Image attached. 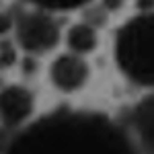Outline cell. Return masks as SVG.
<instances>
[{
  "instance_id": "cell-11",
  "label": "cell",
  "mask_w": 154,
  "mask_h": 154,
  "mask_svg": "<svg viewBox=\"0 0 154 154\" xmlns=\"http://www.w3.org/2000/svg\"><path fill=\"white\" fill-rule=\"evenodd\" d=\"M107 8L101 4V6H95L93 11L86 14V23H91V25H95V27H99V25H103L105 23V17H107Z\"/></svg>"
},
{
  "instance_id": "cell-3",
  "label": "cell",
  "mask_w": 154,
  "mask_h": 154,
  "mask_svg": "<svg viewBox=\"0 0 154 154\" xmlns=\"http://www.w3.org/2000/svg\"><path fill=\"white\" fill-rule=\"evenodd\" d=\"M49 12L51 11L37 8L17 14L14 23L17 41L29 56L48 54L60 43V25Z\"/></svg>"
},
{
  "instance_id": "cell-7",
  "label": "cell",
  "mask_w": 154,
  "mask_h": 154,
  "mask_svg": "<svg viewBox=\"0 0 154 154\" xmlns=\"http://www.w3.org/2000/svg\"><path fill=\"white\" fill-rule=\"evenodd\" d=\"M99 45V35H97V27L91 23H78L70 27L68 31V48L74 54H88Z\"/></svg>"
},
{
  "instance_id": "cell-8",
  "label": "cell",
  "mask_w": 154,
  "mask_h": 154,
  "mask_svg": "<svg viewBox=\"0 0 154 154\" xmlns=\"http://www.w3.org/2000/svg\"><path fill=\"white\" fill-rule=\"evenodd\" d=\"M29 2L45 11H74V8L86 6L93 0H29Z\"/></svg>"
},
{
  "instance_id": "cell-13",
  "label": "cell",
  "mask_w": 154,
  "mask_h": 154,
  "mask_svg": "<svg viewBox=\"0 0 154 154\" xmlns=\"http://www.w3.org/2000/svg\"><path fill=\"white\" fill-rule=\"evenodd\" d=\"M123 2H125V0H103V6L111 12V11H119V8L123 6Z\"/></svg>"
},
{
  "instance_id": "cell-10",
  "label": "cell",
  "mask_w": 154,
  "mask_h": 154,
  "mask_svg": "<svg viewBox=\"0 0 154 154\" xmlns=\"http://www.w3.org/2000/svg\"><path fill=\"white\" fill-rule=\"evenodd\" d=\"M14 138H17L14 128H8V125L2 123V128H0V154H6L8 150H11Z\"/></svg>"
},
{
  "instance_id": "cell-5",
  "label": "cell",
  "mask_w": 154,
  "mask_h": 154,
  "mask_svg": "<svg viewBox=\"0 0 154 154\" xmlns=\"http://www.w3.org/2000/svg\"><path fill=\"white\" fill-rule=\"evenodd\" d=\"M49 76L54 86L62 93H74L80 91L88 80V64L80 58V54H64L54 60Z\"/></svg>"
},
{
  "instance_id": "cell-1",
  "label": "cell",
  "mask_w": 154,
  "mask_h": 154,
  "mask_svg": "<svg viewBox=\"0 0 154 154\" xmlns=\"http://www.w3.org/2000/svg\"><path fill=\"white\" fill-rule=\"evenodd\" d=\"M6 154H142L130 130L107 115L62 109L17 131Z\"/></svg>"
},
{
  "instance_id": "cell-9",
  "label": "cell",
  "mask_w": 154,
  "mask_h": 154,
  "mask_svg": "<svg viewBox=\"0 0 154 154\" xmlns=\"http://www.w3.org/2000/svg\"><path fill=\"white\" fill-rule=\"evenodd\" d=\"M17 62V51L11 41H0V70L11 68Z\"/></svg>"
},
{
  "instance_id": "cell-12",
  "label": "cell",
  "mask_w": 154,
  "mask_h": 154,
  "mask_svg": "<svg viewBox=\"0 0 154 154\" xmlns=\"http://www.w3.org/2000/svg\"><path fill=\"white\" fill-rule=\"evenodd\" d=\"M17 23V17L12 12H0V35H6Z\"/></svg>"
},
{
  "instance_id": "cell-4",
  "label": "cell",
  "mask_w": 154,
  "mask_h": 154,
  "mask_svg": "<svg viewBox=\"0 0 154 154\" xmlns=\"http://www.w3.org/2000/svg\"><path fill=\"white\" fill-rule=\"evenodd\" d=\"M35 99L33 93L25 86L12 84L0 91V121L8 128H21L33 115Z\"/></svg>"
},
{
  "instance_id": "cell-2",
  "label": "cell",
  "mask_w": 154,
  "mask_h": 154,
  "mask_svg": "<svg viewBox=\"0 0 154 154\" xmlns=\"http://www.w3.org/2000/svg\"><path fill=\"white\" fill-rule=\"evenodd\" d=\"M115 60L128 80L154 86V12L134 17L117 31Z\"/></svg>"
},
{
  "instance_id": "cell-14",
  "label": "cell",
  "mask_w": 154,
  "mask_h": 154,
  "mask_svg": "<svg viewBox=\"0 0 154 154\" xmlns=\"http://www.w3.org/2000/svg\"><path fill=\"white\" fill-rule=\"evenodd\" d=\"M23 66H25V72H29V74L35 70V68H33L35 64H33V60H31V58H27V60H25V62H23Z\"/></svg>"
},
{
  "instance_id": "cell-6",
  "label": "cell",
  "mask_w": 154,
  "mask_h": 154,
  "mask_svg": "<svg viewBox=\"0 0 154 154\" xmlns=\"http://www.w3.org/2000/svg\"><path fill=\"white\" fill-rule=\"evenodd\" d=\"M130 134L142 154H154V93L146 95L131 109Z\"/></svg>"
}]
</instances>
